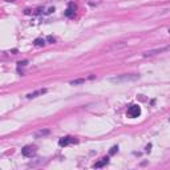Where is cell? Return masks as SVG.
Here are the masks:
<instances>
[{"mask_svg":"<svg viewBox=\"0 0 170 170\" xmlns=\"http://www.w3.org/2000/svg\"><path fill=\"white\" fill-rule=\"evenodd\" d=\"M169 33H170V29H169Z\"/></svg>","mask_w":170,"mask_h":170,"instance_id":"9a60e30c","label":"cell"},{"mask_svg":"<svg viewBox=\"0 0 170 170\" xmlns=\"http://www.w3.org/2000/svg\"><path fill=\"white\" fill-rule=\"evenodd\" d=\"M140 75H122V76H117V77H112L109 79L110 82H114V84H120V82H126V81H134V80H138Z\"/></svg>","mask_w":170,"mask_h":170,"instance_id":"6da1fadb","label":"cell"},{"mask_svg":"<svg viewBox=\"0 0 170 170\" xmlns=\"http://www.w3.org/2000/svg\"><path fill=\"white\" fill-rule=\"evenodd\" d=\"M169 48H160V49H153V50H148V52H145L144 53V56H153V55L155 53H161V52H165V50H167Z\"/></svg>","mask_w":170,"mask_h":170,"instance_id":"ba28073f","label":"cell"},{"mask_svg":"<svg viewBox=\"0 0 170 170\" xmlns=\"http://www.w3.org/2000/svg\"><path fill=\"white\" fill-rule=\"evenodd\" d=\"M44 93H47V89H37V91H35V92L28 93V95H27V98H36V97H39V96H43Z\"/></svg>","mask_w":170,"mask_h":170,"instance_id":"5b68a950","label":"cell"},{"mask_svg":"<svg viewBox=\"0 0 170 170\" xmlns=\"http://www.w3.org/2000/svg\"><path fill=\"white\" fill-rule=\"evenodd\" d=\"M72 144H77V140L75 137H70V135H66V137H63V138L59 140V145L60 146H68L72 145Z\"/></svg>","mask_w":170,"mask_h":170,"instance_id":"277c9868","label":"cell"},{"mask_svg":"<svg viewBox=\"0 0 170 170\" xmlns=\"http://www.w3.org/2000/svg\"><path fill=\"white\" fill-rule=\"evenodd\" d=\"M76 7L73 6L72 3L69 4V7H68V8H66L65 10V12H64V15L66 16V17H73V16H75V12H76Z\"/></svg>","mask_w":170,"mask_h":170,"instance_id":"8992f818","label":"cell"},{"mask_svg":"<svg viewBox=\"0 0 170 170\" xmlns=\"http://www.w3.org/2000/svg\"><path fill=\"white\" fill-rule=\"evenodd\" d=\"M140 114H141V108H140L138 105L133 104L128 108V116H129L130 118H135V117H138Z\"/></svg>","mask_w":170,"mask_h":170,"instance_id":"3957f363","label":"cell"},{"mask_svg":"<svg viewBox=\"0 0 170 170\" xmlns=\"http://www.w3.org/2000/svg\"><path fill=\"white\" fill-rule=\"evenodd\" d=\"M85 80L84 79H77V80H73L70 81V85H79V84H84Z\"/></svg>","mask_w":170,"mask_h":170,"instance_id":"8fae6325","label":"cell"},{"mask_svg":"<svg viewBox=\"0 0 170 170\" xmlns=\"http://www.w3.org/2000/svg\"><path fill=\"white\" fill-rule=\"evenodd\" d=\"M117 150H118V146H113V148L110 149V151H109V153H110V154H114V153H116Z\"/></svg>","mask_w":170,"mask_h":170,"instance_id":"5bb4252c","label":"cell"},{"mask_svg":"<svg viewBox=\"0 0 170 170\" xmlns=\"http://www.w3.org/2000/svg\"><path fill=\"white\" fill-rule=\"evenodd\" d=\"M27 64H28V61H19V63H17V70L20 72V69L24 68V66H27Z\"/></svg>","mask_w":170,"mask_h":170,"instance_id":"7c38bea8","label":"cell"},{"mask_svg":"<svg viewBox=\"0 0 170 170\" xmlns=\"http://www.w3.org/2000/svg\"><path fill=\"white\" fill-rule=\"evenodd\" d=\"M49 134V130L48 129H44V130H39V132H36V138H39V137H44V135Z\"/></svg>","mask_w":170,"mask_h":170,"instance_id":"9c48e42d","label":"cell"},{"mask_svg":"<svg viewBox=\"0 0 170 170\" xmlns=\"http://www.w3.org/2000/svg\"><path fill=\"white\" fill-rule=\"evenodd\" d=\"M33 44H35L36 47H43V45H45V40L44 39H36V40L33 41Z\"/></svg>","mask_w":170,"mask_h":170,"instance_id":"30bf717a","label":"cell"},{"mask_svg":"<svg viewBox=\"0 0 170 170\" xmlns=\"http://www.w3.org/2000/svg\"><path fill=\"white\" fill-rule=\"evenodd\" d=\"M47 40H48V41H49L50 44H53L55 41H56V39H55V37H53V36H48V37H47Z\"/></svg>","mask_w":170,"mask_h":170,"instance_id":"4fadbf2b","label":"cell"},{"mask_svg":"<svg viewBox=\"0 0 170 170\" xmlns=\"http://www.w3.org/2000/svg\"><path fill=\"white\" fill-rule=\"evenodd\" d=\"M108 162H109V158H108V157H104V158H101L100 161H97V162L93 165V167H95V169L102 167V166H105V165H108Z\"/></svg>","mask_w":170,"mask_h":170,"instance_id":"52a82bcc","label":"cell"},{"mask_svg":"<svg viewBox=\"0 0 170 170\" xmlns=\"http://www.w3.org/2000/svg\"><path fill=\"white\" fill-rule=\"evenodd\" d=\"M36 151H37L36 146H33V145H27V146H24V148L21 149V154L24 155V157L31 158V157H33V155L36 154Z\"/></svg>","mask_w":170,"mask_h":170,"instance_id":"7a4b0ae2","label":"cell"}]
</instances>
